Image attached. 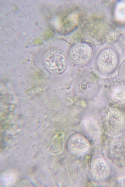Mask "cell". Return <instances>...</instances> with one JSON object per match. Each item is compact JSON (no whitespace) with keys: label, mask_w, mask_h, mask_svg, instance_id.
<instances>
[{"label":"cell","mask_w":125,"mask_h":187,"mask_svg":"<svg viewBox=\"0 0 125 187\" xmlns=\"http://www.w3.org/2000/svg\"><path fill=\"white\" fill-rule=\"evenodd\" d=\"M96 63L97 68L103 74L111 73L118 66V58L117 55L112 49H105L98 55Z\"/></svg>","instance_id":"cell-2"},{"label":"cell","mask_w":125,"mask_h":187,"mask_svg":"<svg viewBox=\"0 0 125 187\" xmlns=\"http://www.w3.org/2000/svg\"><path fill=\"white\" fill-rule=\"evenodd\" d=\"M92 54L91 48L87 45L79 43L74 46L70 50V58L74 63L81 65L87 63Z\"/></svg>","instance_id":"cell-4"},{"label":"cell","mask_w":125,"mask_h":187,"mask_svg":"<svg viewBox=\"0 0 125 187\" xmlns=\"http://www.w3.org/2000/svg\"><path fill=\"white\" fill-rule=\"evenodd\" d=\"M103 121L108 129L112 132H118L122 129L125 125V116L121 110L112 108L106 112Z\"/></svg>","instance_id":"cell-3"},{"label":"cell","mask_w":125,"mask_h":187,"mask_svg":"<svg viewBox=\"0 0 125 187\" xmlns=\"http://www.w3.org/2000/svg\"><path fill=\"white\" fill-rule=\"evenodd\" d=\"M43 59L45 66L52 73H62L67 67L68 61L66 54L59 49L48 50L44 54Z\"/></svg>","instance_id":"cell-1"},{"label":"cell","mask_w":125,"mask_h":187,"mask_svg":"<svg viewBox=\"0 0 125 187\" xmlns=\"http://www.w3.org/2000/svg\"><path fill=\"white\" fill-rule=\"evenodd\" d=\"M74 141L73 145L75 147L74 149L76 150L77 154H81L86 151L88 147L87 143L83 138L79 137Z\"/></svg>","instance_id":"cell-7"},{"label":"cell","mask_w":125,"mask_h":187,"mask_svg":"<svg viewBox=\"0 0 125 187\" xmlns=\"http://www.w3.org/2000/svg\"><path fill=\"white\" fill-rule=\"evenodd\" d=\"M97 161L93 164L92 173L95 176L101 179L107 175L109 170L108 165L104 161Z\"/></svg>","instance_id":"cell-6"},{"label":"cell","mask_w":125,"mask_h":187,"mask_svg":"<svg viewBox=\"0 0 125 187\" xmlns=\"http://www.w3.org/2000/svg\"><path fill=\"white\" fill-rule=\"evenodd\" d=\"M108 156L111 161L117 166L125 167V146L121 144L114 145L109 150Z\"/></svg>","instance_id":"cell-5"}]
</instances>
